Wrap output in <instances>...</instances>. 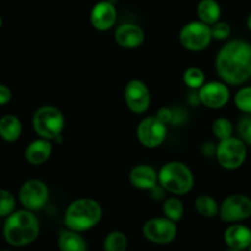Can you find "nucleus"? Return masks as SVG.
<instances>
[{
  "label": "nucleus",
  "mask_w": 251,
  "mask_h": 251,
  "mask_svg": "<svg viewBox=\"0 0 251 251\" xmlns=\"http://www.w3.org/2000/svg\"><path fill=\"white\" fill-rule=\"evenodd\" d=\"M216 71L227 85L247 82L251 77V44L242 39L226 43L216 56Z\"/></svg>",
  "instance_id": "obj_1"
},
{
  "label": "nucleus",
  "mask_w": 251,
  "mask_h": 251,
  "mask_svg": "<svg viewBox=\"0 0 251 251\" xmlns=\"http://www.w3.org/2000/svg\"><path fill=\"white\" fill-rule=\"evenodd\" d=\"M39 221L33 211H14L5 220L2 235L12 247H26L32 244L39 235Z\"/></svg>",
  "instance_id": "obj_2"
},
{
  "label": "nucleus",
  "mask_w": 251,
  "mask_h": 251,
  "mask_svg": "<svg viewBox=\"0 0 251 251\" xmlns=\"http://www.w3.org/2000/svg\"><path fill=\"white\" fill-rule=\"evenodd\" d=\"M102 206L98 201L82 198L73 201L68 206L64 215V223L69 229L82 233L96 227L102 220Z\"/></svg>",
  "instance_id": "obj_3"
},
{
  "label": "nucleus",
  "mask_w": 251,
  "mask_h": 251,
  "mask_svg": "<svg viewBox=\"0 0 251 251\" xmlns=\"http://www.w3.org/2000/svg\"><path fill=\"white\" fill-rule=\"evenodd\" d=\"M194 174L188 164L172 161L164 164L158 172V184L163 190L176 196L186 195L194 188Z\"/></svg>",
  "instance_id": "obj_4"
},
{
  "label": "nucleus",
  "mask_w": 251,
  "mask_h": 251,
  "mask_svg": "<svg viewBox=\"0 0 251 251\" xmlns=\"http://www.w3.org/2000/svg\"><path fill=\"white\" fill-rule=\"evenodd\" d=\"M32 126L39 137L55 141L61 136L65 126V118L61 110L54 105H42L34 112Z\"/></svg>",
  "instance_id": "obj_5"
},
{
  "label": "nucleus",
  "mask_w": 251,
  "mask_h": 251,
  "mask_svg": "<svg viewBox=\"0 0 251 251\" xmlns=\"http://www.w3.org/2000/svg\"><path fill=\"white\" fill-rule=\"evenodd\" d=\"M247 144L240 137H229L220 141L216 147V158L222 168L234 171L240 168L247 159Z\"/></svg>",
  "instance_id": "obj_6"
},
{
  "label": "nucleus",
  "mask_w": 251,
  "mask_h": 251,
  "mask_svg": "<svg viewBox=\"0 0 251 251\" xmlns=\"http://www.w3.org/2000/svg\"><path fill=\"white\" fill-rule=\"evenodd\" d=\"M181 46L191 51L205 50L212 42V32L210 25L202 21H191L184 25L179 33Z\"/></svg>",
  "instance_id": "obj_7"
},
{
  "label": "nucleus",
  "mask_w": 251,
  "mask_h": 251,
  "mask_svg": "<svg viewBox=\"0 0 251 251\" xmlns=\"http://www.w3.org/2000/svg\"><path fill=\"white\" fill-rule=\"evenodd\" d=\"M49 200V189L39 179L25 181L19 190V201L22 207L29 211H39L46 207Z\"/></svg>",
  "instance_id": "obj_8"
},
{
  "label": "nucleus",
  "mask_w": 251,
  "mask_h": 251,
  "mask_svg": "<svg viewBox=\"0 0 251 251\" xmlns=\"http://www.w3.org/2000/svg\"><path fill=\"white\" fill-rule=\"evenodd\" d=\"M136 136L144 147L156 149L166 141L167 124L159 120L156 115L144 118L137 125Z\"/></svg>",
  "instance_id": "obj_9"
},
{
  "label": "nucleus",
  "mask_w": 251,
  "mask_h": 251,
  "mask_svg": "<svg viewBox=\"0 0 251 251\" xmlns=\"http://www.w3.org/2000/svg\"><path fill=\"white\" fill-rule=\"evenodd\" d=\"M251 216V199L243 194L227 196L220 205V217L223 222L239 223Z\"/></svg>",
  "instance_id": "obj_10"
},
{
  "label": "nucleus",
  "mask_w": 251,
  "mask_h": 251,
  "mask_svg": "<svg viewBox=\"0 0 251 251\" xmlns=\"http://www.w3.org/2000/svg\"><path fill=\"white\" fill-rule=\"evenodd\" d=\"M176 222L167 217L151 218L142 227V234L149 242L158 245H166L173 242L176 237Z\"/></svg>",
  "instance_id": "obj_11"
},
{
  "label": "nucleus",
  "mask_w": 251,
  "mask_h": 251,
  "mask_svg": "<svg viewBox=\"0 0 251 251\" xmlns=\"http://www.w3.org/2000/svg\"><path fill=\"white\" fill-rule=\"evenodd\" d=\"M124 100L132 113L144 114L151 105V93L144 81L131 80L125 86Z\"/></svg>",
  "instance_id": "obj_12"
},
{
  "label": "nucleus",
  "mask_w": 251,
  "mask_h": 251,
  "mask_svg": "<svg viewBox=\"0 0 251 251\" xmlns=\"http://www.w3.org/2000/svg\"><path fill=\"white\" fill-rule=\"evenodd\" d=\"M201 104L210 109H221L229 102L230 92L227 83L223 81H211L205 82L199 90Z\"/></svg>",
  "instance_id": "obj_13"
},
{
  "label": "nucleus",
  "mask_w": 251,
  "mask_h": 251,
  "mask_svg": "<svg viewBox=\"0 0 251 251\" xmlns=\"http://www.w3.org/2000/svg\"><path fill=\"white\" fill-rule=\"evenodd\" d=\"M117 17L118 12L114 4L109 0H102V1H98L91 10L90 21L93 28L105 32L114 27Z\"/></svg>",
  "instance_id": "obj_14"
},
{
  "label": "nucleus",
  "mask_w": 251,
  "mask_h": 251,
  "mask_svg": "<svg viewBox=\"0 0 251 251\" xmlns=\"http://www.w3.org/2000/svg\"><path fill=\"white\" fill-rule=\"evenodd\" d=\"M114 39L118 46L122 48L135 49L142 46L145 42V32L139 25L127 22L118 26V28L115 29Z\"/></svg>",
  "instance_id": "obj_15"
},
{
  "label": "nucleus",
  "mask_w": 251,
  "mask_h": 251,
  "mask_svg": "<svg viewBox=\"0 0 251 251\" xmlns=\"http://www.w3.org/2000/svg\"><path fill=\"white\" fill-rule=\"evenodd\" d=\"M129 180L139 190H152L158 185V172L149 164H139L130 171Z\"/></svg>",
  "instance_id": "obj_16"
},
{
  "label": "nucleus",
  "mask_w": 251,
  "mask_h": 251,
  "mask_svg": "<svg viewBox=\"0 0 251 251\" xmlns=\"http://www.w3.org/2000/svg\"><path fill=\"white\" fill-rule=\"evenodd\" d=\"M51 153H53V144L50 140L39 137L28 144L25 151V157L32 166H41L50 158Z\"/></svg>",
  "instance_id": "obj_17"
},
{
  "label": "nucleus",
  "mask_w": 251,
  "mask_h": 251,
  "mask_svg": "<svg viewBox=\"0 0 251 251\" xmlns=\"http://www.w3.org/2000/svg\"><path fill=\"white\" fill-rule=\"evenodd\" d=\"M225 242L230 249H248L251 244V229L244 225L234 223L225 232Z\"/></svg>",
  "instance_id": "obj_18"
},
{
  "label": "nucleus",
  "mask_w": 251,
  "mask_h": 251,
  "mask_svg": "<svg viewBox=\"0 0 251 251\" xmlns=\"http://www.w3.org/2000/svg\"><path fill=\"white\" fill-rule=\"evenodd\" d=\"M22 134V123L16 115L6 114L0 118V137L6 142H15Z\"/></svg>",
  "instance_id": "obj_19"
},
{
  "label": "nucleus",
  "mask_w": 251,
  "mask_h": 251,
  "mask_svg": "<svg viewBox=\"0 0 251 251\" xmlns=\"http://www.w3.org/2000/svg\"><path fill=\"white\" fill-rule=\"evenodd\" d=\"M58 245L60 251H87V244L82 235L69 228L60 232Z\"/></svg>",
  "instance_id": "obj_20"
},
{
  "label": "nucleus",
  "mask_w": 251,
  "mask_h": 251,
  "mask_svg": "<svg viewBox=\"0 0 251 251\" xmlns=\"http://www.w3.org/2000/svg\"><path fill=\"white\" fill-rule=\"evenodd\" d=\"M199 20L212 26L221 19V6L216 0H201L196 7Z\"/></svg>",
  "instance_id": "obj_21"
},
{
  "label": "nucleus",
  "mask_w": 251,
  "mask_h": 251,
  "mask_svg": "<svg viewBox=\"0 0 251 251\" xmlns=\"http://www.w3.org/2000/svg\"><path fill=\"white\" fill-rule=\"evenodd\" d=\"M195 210L202 217L212 218L220 215V205L210 195H200L195 200Z\"/></svg>",
  "instance_id": "obj_22"
},
{
  "label": "nucleus",
  "mask_w": 251,
  "mask_h": 251,
  "mask_svg": "<svg viewBox=\"0 0 251 251\" xmlns=\"http://www.w3.org/2000/svg\"><path fill=\"white\" fill-rule=\"evenodd\" d=\"M127 245H129V242H127L126 235L124 233L114 230L105 237L103 249L104 251H126Z\"/></svg>",
  "instance_id": "obj_23"
},
{
  "label": "nucleus",
  "mask_w": 251,
  "mask_h": 251,
  "mask_svg": "<svg viewBox=\"0 0 251 251\" xmlns=\"http://www.w3.org/2000/svg\"><path fill=\"white\" fill-rule=\"evenodd\" d=\"M164 213V217L169 218L173 222H178L183 218L184 216V205L178 198L173 196V198H168L163 203L162 207Z\"/></svg>",
  "instance_id": "obj_24"
},
{
  "label": "nucleus",
  "mask_w": 251,
  "mask_h": 251,
  "mask_svg": "<svg viewBox=\"0 0 251 251\" xmlns=\"http://www.w3.org/2000/svg\"><path fill=\"white\" fill-rule=\"evenodd\" d=\"M183 80L188 87L193 88V90H200L205 83L206 75L202 69L198 68V66H190L184 71Z\"/></svg>",
  "instance_id": "obj_25"
},
{
  "label": "nucleus",
  "mask_w": 251,
  "mask_h": 251,
  "mask_svg": "<svg viewBox=\"0 0 251 251\" xmlns=\"http://www.w3.org/2000/svg\"><path fill=\"white\" fill-rule=\"evenodd\" d=\"M233 131H234V127H233L232 122L227 118H218L213 122L212 132L220 141L232 137Z\"/></svg>",
  "instance_id": "obj_26"
},
{
  "label": "nucleus",
  "mask_w": 251,
  "mask_h": 251,
  "mask_svg": "<svg viewBox=\"0 0 251 251\" xmlns=\"http://www.w3.org/2000/svg\"><path fill=\"white\" fill-rule=\"evenodd\" d=\"M234 104L240 112L251 114V86L243 87L235 93Z\"/></svg>",
  "instance_id": "obj_27"
},
{
  "label": "nucleus",
  "mask_w": 251,
  "mask_h": 251,
  "mask_svg": "<svg viewBox=\"0 0 251 251\" xmlns=\"http://www.w3.org/2000/svg\"><path fill=\"white\" fill-rule=\"evenodd\" d=\"M16 207V199L9 190L0 189V217H7Z\"/></svg>",
  "instance_id": "obj_28"
},
{
  "label": "nucleus",
  "mask_w": 251,
  "mask_h": 251,
  "mask_svg": "<svg viewBox=\"0 0 251 251\" xmlns=\"http://www.w3.org/2000/svg\"><path fill=\"white\" fill-rule=\"evenodd\" d=\"M211 32H212V38L216 41H226L232 34V28L227 22L217 21L211 26Z\"/></svg>",
  "instance_id": "obj_29"
},
{
  "label": "nucleus",
  "mask_w": 251,
  "mask_h": 251,
  "mask_svg": "<svg viewBox=\"0 0 251 251\" xmlns=\"http://www.w3.org/2000/svg\"><path fill=\"white\" fill-rule=\"evenodd\" d=\"M238 134L245 144L251 146V114L245 115L240 119L238 124Z\"/></svg>",
  "instance_id": "obj_30"
},
{
  "label": "nucleus",
  "mask_w": 251,
  "mask_h": 251,
  "mask_svg": "<svg viewBox=\"0 0 251 251\" xmlns=\"http://www.w3.org/2000/svg\"><path fill=\"white\" fill-rule=\"evenodd\" d=\"M12 98V92L6 85L0 83V107L9 104Z\"/></svg>",
  "instance_id": "obj_31"
},
{
  "label": "nucleus",
  "mask_w": 251,
  "mask_h": 251,
  "mask_svg": "<svg viewBox=\"0 0 251 251\" xmlns=\"http://www.w3.org/2000/svg\"><path fill=\"white\" fill-rule=\"evenodd\" d=\"M157 118H158L159 120H162L163 123H166V124H168V123H171L172 120H173L174 118V113L172 112V109H169V108H161V109L157 112Z\"/></svg>",
  "instance_id": "obj_32"
},
{
  "label": "nucleus",
  "mask_w": 251,
  "mask_h": 251,
  "mask_svg": "<svg viewBox=\"0 0 251 251\" xmlns=\"http://www.w3.org/2000/svg\"><path fill=\"white\" fill-rule=\"evenodd\" d=\"M247 25H248V28H249L250 31H251V14L249 15V17H248V20H247Z\"/></svg>",
  "instance_id": "obj_33"
},
{
  "label": "nucleus",
  "mask_w": 251,
  "mask_h": 251,
  "mask_svg": "<svg viewBox=\"0 0 251 251\" xmlns=\"http://www.w3.org/2000/svg\"><path fill=\"white\" fill-rule=\"evenodd\" d=\"M1 26H2V20L1 17H0V28H1Z\"/></svg>",
  "instance_id": "obj_34"
},
{
  "label": "nucleus",
  "mask_w": 251,
  "mask_h": 251,
  "mask_svg": "<svg viewBox=\"0 0 251 251\" xmlns=\"http://www.w3.org/2000/svg\"><path fill=\"white\" fill-rule=\"evenodd\" d=\"M229 251H243V250H237V249H230Z\"/></svg>",
  "instance_id": "obj_35"
},
{
  "label": "nucleus",
  "mask_w": 251,
  "mask_h": 251,
  "mask_svg": "<svg viewBox=\"0 0 251 251\" xmlns=\"http://www.w3.org/2000/svg\"><path fill=\"white\" fill-rule=\"evenodd\" d=\"M249 251H251V244H250V247H249Z\"/></svg>",
  "instance_id": "obj_36"
},
{
  "label": "nucleus",
  "mask_w": 251,
  "mask_h": 251,
  "mask_svg": "<svg viewBox=\"0 0 251 251\" xmlns=\"http://www.w3.org/2000/svg\"><path fill=\"white\" fill-rule=\"evenodd\" d=\"M0 251H11V250H0Z\"/></svg>",
  "instance_id": "obj_37"
}]
</instances>
